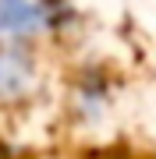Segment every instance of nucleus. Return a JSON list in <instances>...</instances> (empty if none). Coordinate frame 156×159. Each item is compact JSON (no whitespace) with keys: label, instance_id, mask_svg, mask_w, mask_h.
Returning a JSON list of instances; mask_svg holds the SVG:
<instances>
[{"label":"nucleus","instance_id":"f257e3e1","mask_svg":"<svg viewBox=\"0 0 156 159\" xmlns=\"http://www.w3.org/2000/svg\"><path fill=\"white\" fill-rule=\"evenodd\" d=\"M43 7L35 0H0V46H18L43 29Z\"/></svg>","mask_w":156,"mask_h":159},{"label":"nucleus","instance_id":"f03ea898","mask_svg":"<svg viewBox=\"0 0 156 159\" xmlns=\"http://www.w3.org/2000/svg\"><path fill=\"white\" fill-rule=\"evenodd\" d=\"M32 89V64L14 46H0V106L21 99Z\"/></svg>","mask_w":156,"mask_h":159}]
</instances>
